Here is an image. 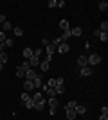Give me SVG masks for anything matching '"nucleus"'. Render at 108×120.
Segmentation results:
<instances>
[{"mask_svg": "<svg viewBox=\"0 0 108 120\" xmlns=\"http://www.w3.org/2000/svg\"><path fill=\"white\" fill-rule=\"evenodd\" d=\"M101 115H108V106H101Z\"/></svg>", "mask_w": 108, "mask_h": 120, "instance_id": "36", "label": "nucleus"}, {"mask_svg": "<svg viewBox=\"0 0 108 120\" xmlns=\"http://www.w3.org/2000/svg\"><path fill=\"white\" fill-rule=\"evenodd\" d=\"M76 106H77V102H76V100H70V102H68V104L65 106V109H74Z\"/></svg>", "mask_w": 108, "mask_h": 120, "instance_id": "26", "label": "nucleus"}, {"mask_svg": "<svg viewBox=\"0 0 108 120\" xmlns=\"http://www.w3.org/2000/svg\"><path fill=\"white\" fill-rule=\"evenodd\" d=\"M54 91H56V95H63L67 90H65V86H63V84H56V86H54Z\"/></svg>", "mask_w": 108, "mask_h": 120, "instance_id": "12", "label": "nucleus"}, {"mask_svg": "<svg viewBox=\"0 0 108 120\" xmlns=\"http://www.w3.org/2000/svg\"><path fill=\"white\" fill-rule=\"evenodd\" d=\"M4 22H5V16H4V15H0V25L4 23Z\"/></svg>", "mask_w": 108, "mask_h": 120, "instance_id": "38", "label": "nucleus"}, {"mask_svg": "<svg viewBox=\"0 0 108 120\" xmlns=\"http://www.w3.org/2000/svg\"><path fill=\"white\" fill-rule=\"evenodd\" d=\"M22 68H24V70H29V68H31V65H29V61H24V63H22Z\"/></svg>", "mask_w": 108, "mask_h": 120, "instance_id": "33", "label": "nucleus"}, {"mask_svg": "<svg viewBox=\"0 0 108 120\" xmlns=\"http://www.w3.org/2000/svg\"><path fill=\"white\" fill-rule=\"evenodd\" d=\"M56 86V79H51V81H47V88H54Z\"/></svg>", "mask_w": 108, "mask_h": 120, "instance_id": "32", "label": "nucleus"}, {"mask_svg": "<svg viewBox=\"0 0 108 120\" xmlns=\"http://www.w3.org/2000/svg\"><path fill=\"white\" fill-rule=\"evenodd\" d=\"M45 52H47V56H54V52H56V47L52 45V43H49V45H47V49H45Z\"/></svg>", "mask_w": 108, "mask_h": 120, "instance_id": "13", "label": "nucleus"}, {"mask_svg": "<svg viewBox=\"0 0 108 120\" xmlns=\"http://www.w3.org/2000/svg\"><path fill=\"white\" fill-rule=\"evenodd\" d=\"M40 68H41V72H47L49 68H51L49 61H45V59H40Z\"/></svg>", "mask_w": 108, "mask_h": 120, "instance_id": "11", "label": "nucleus"}, {"mask_svg": "<svg viewBox=\"0 0 108 120\" xmlns=\"http://www.w3.org/2000/svg\"><path fill=\"white\" fill-rule=\"evenodd\" d=\"M79 75H81V77H90V75H92V68H90V66L79 68Z\"/></svg>", "mask_w": 108, "mask_h": 120, "instance_id": "7", "label": "nucleus"}, {"mask_svg": "<svg viewBox=\"0 0 108 120\" xmlns=\"http://www.w3.org/2000/svg\"><path fill=\"white\" fill-rule=\"evenodd\" d=\"M99 120H108V115H101V116H99Z\"/></svg>", "mask_w": 108, "mask_h": 120, "instance_id": "39", "label": "nucleus"}, {"mask_svg": "<svg viewBox=\"0 0 108 120\" xmlns=\"http://www.w3.org/2000/svg\"><path fill=\"white\" fill-rule=\"evenodd\" d=\"M13 45H15V41L11 40V38H7V40L4 41V47H13Z\"/></svg>", "mask_w": 108, "mask_h": 120, "instance_id": "31", "label": "nucleus"}, {"mask_svg": "<svg viewBox=\"0 0 108 120\" xmlns=\"http://www.w3.org/2000/svg\"><path fill=\"white\" fill-rule=\"evenodd\" d=\"M47 104L51 106V109H58L60 102H58V99H56V97H52V99H49V100H47Z\"/></svg>", "mask_w": 108, "mask_h": 120, "instance_id": "8", "label": "nucleus"}, {"mask_svg": "<svg viewBox=\"0 0 108 120\" xmlns=\"http://www.w3.org/2000/svg\"><path fill=\"white\" fill-rule=\"evenodd\" d=\"M47 7H58V0H49V2H47Z\"/></svg>", "mask_w": 108, "mask_h": 120, "instance_id": "30", "label": "nucleus"}, {"mask_svg": "<svg viewBox=\"0 0 108 120\" xmlns=\"http://www.w3.org/2000/svg\"><path fill=\"white\" fill-rule=\"evenodd\" d=\"M97 38H99L101 41H103V43H106V41H108V32H99V36H97Z\"/></svg>", "mask_w": 108, "mask_h": 120, "instance_id": "23", "label": "nucleus"}, {"mask_svg": "<svg viewBox=\"0 0 108 120\" xmlns=\"http://www.w3.org/2000/svg\"><path fill=\"white\" fill-rule=\"evenodd\" d=\"M60 27H61L63 32H68V30H70V25H68L67 20H61V22H60Z\"/></svg>", "mask_w": 108, "mask_h": 120, "instance_id": "14", "label": "nucleus"}, {"mask_svg": "<svg viewBox=\"0 0 108 120\" xmlns=\"http://www.w3.org/2000/svg\"><path fill=\"white\" fill-rule=\"evenodd\" d=\"M31 99L34 100V104H38V106H45V97H43V93H41V91H36V93L31 97Z\"/></svg>", "mask_w": 108, "mask_h": 120, "instance_id": "2", "label": "nucleus"}, {"mask_svg": "<svg viewBox=\"0 0 108 120\" xmlns=\"http://www.w3.org/2000/svg\"><path fill=\"white\" fill-rule=\"evenodd\" d=\"M24 104H25V108H27V109H32V108H34V100H32V99H27L25 102H24Z\"/></svg>", "mask_w": 108, "mask_h": 120, "instance_id": "22", "label": "nucleus"}, {"mask_svg": "<svg viewBox=\"0 0 108 120\" xmlns=\"http://www.w3.org/2000/svg\"><path fill=\"white\" fill-rule=\"evenodd\" d=\"M0 63H2V65L7 63V54H5V52H0Z\"/></svg>", "mask_w": 108, "mask_h": 120, "instance_id": "29", "label": "nucleus"}, {"mask_svg": "<svg viewBox=\"0 0 108 120\" xmlns=\"http://www.w3.org/2000/svg\"><path fill=\"white\" fill-rule=\"evenodd\" d=\"M5 40H7V36L4 34V30H0V43H4Z\"/></svg>", "mask_w": 108, "mask_h": 120, "instance_id": "34", "label": "nucleus"}, {"mask_svg": "<svg viewBox=\"0 0 108 120\" xmlns=\"http://www.w3.org/2000/svg\"><path fill=\"white\" fill-rule=\"evenodd\" d=\"M16 75H18V77H25V70H24L22 66H16Z\"/></svg>", "mask_w": 108, "mask_h": 120, "instance_id": "24", "label": "nucleus"}, {"mask_svg": "<svg viewBox=\"0 0 108 120\" xmlns=\"http://www.w3.org/2000/svg\"><path fill=\"white\" fill-rule=\"evenodd\" d=\"M32 86H34V88H41V86H43V82H41V77H40V75H38L36 79H32Z\"/></svg>", "mask_w": 108, "mask_h": 120, "instance_id": "19", "label": "nucleus"}, {"mask_svg": "<svg viewBox=\"0 0 108 120\" xmlns=\"http://www.w3.org/2000/svg\"><path fill=\"white\" fill-rule=\"evenodd\" d=\"M31 56H32V49H29V47H27V49H24V57H25V61L29 59Z\"/></svg>", "mask_w": 108, "mask_h": 120, "instance_id": "21", "label": "nucleus"}, {"mask_svg": "<svg viewBox=\"0 0 108 120\" xmlns=\"http://www.w3.org/2000/svg\"><path fill=\"white\" fill-rule=\"evenodd\" d=\"M2 70H4V65H2V63H0V72H2Z\"/></svg>", "mask_w": 108, "mask_h": 120, "instance_id": "41", "label": "nucleus"}, {"mask_svg": "<svg viewBox=\"0 0 108 120\" xmlns=\"http://www.w3.org/2000/svg\"><path fill=\"white\" fill-rule=\"evenodd\" d=\"M74 111H76V115H85V113H87V106L77 104L76 108H74Z\"/></svg>", "mask_w": 108, "mask_h": 120, "instance_id": "10", "label": "nucleus"}, {"mask_svg": "<svg viewBox=\"0 0 108 120\" xmlns=\"http://www.w3.org/2000/svg\"><path fill=\"white\" fill-rule=\"evenodd\" d=\"M24 90H25V91H32V90H34L32 81H25V82H24Z\"/></svg>", "mask_w": 108, "mask_h": 120, "instance_id": "18", "label": "nucleus"}, {"mask_svg": "<svg viewBox=\"0 0 108 120\" xmlns=\"http://www.w3.org/2000/svg\"><path fill=\"white\" fill-rule=\"evenodd\" d=\"M77 66H79V68L88 66V57L87 56H79V57H77Z\"/></svg>", "mask_w": 108, "mask_h": 120, "instance_id": "4", "label": "nucleus"}, {"mask_svg": "<svg viewBox=\"0 0 108 120\" xmlns=\"http://www.w3.org/2000/svg\"><path fill=\"white\" fill-rule=\"evenodd\" d=\"M106 9H108V2H104V0L99 2V11H106Z\"/></svg>", "mask_w": 108, "mask_h": 120, "instance_id": "28", "label": "nucleus"}, {"mask_svg": "<svg viewBox=\"0 0 108 120\" xmlns=\"http://www.w3.org/2000/svg\"><path fill=\"white\" fill-rule=\"evenodd\" d=\"M2 27H4V30H13V25H11V22H7V20L2 23Z\"/></svg>", "mask_w": 108, "mask_h": 120, "instance_id": "25", "label": "nucleus"}, {"mask_svg": "<svg viewBox=\"0 0 108 120\" xmlns=\"http://www.w3.org/2000/svg\"><path fill=\"white\" fill-rule=\"evenodd\" d=\"M68 50H70V47H68V43H60V45L56 47V52H60V54H67Z\"/></svg>", "mask_w": 108, "mask_h": 120, "instance_id": "3", "label": "nucleus"}, {"mask_svg": "<svg viewBox=\"0 0 108 120\" xmlns=\"http://www.w3.org/2000/svg\"><path fill=\"white\" fill-rule=\"evenodd\" d=\"M81 34H83L81 27H74V29H70V36H81Z\"/></svg>", "mask_w": 108, "mask_h": 120, "instance_id": "15", "label": "nucleus"}, {"mask_svg": "<svg viewBox=\"0 0 108 120\" xmlns=\"http://www.w3.org/2000/svg\"><path fill=\"white\" fill-rule=\"evenodd\" d=\"M29 65H31V68H34V66H38L40 65V57H36V56H31V57H29Z\"/></svg>", "mask_w": 108, "mask_h": 120, "instance_id": "9", "label": "nucleus"}, {"mask_svg": "<svg viewBox=\"0 0 108 120\" xmlns=\"http://www.w3.org/2000/svg\"><path fill=\"white\" fill-rule=\"evenodd\" d=\"M87 57H88V66H96L101 63V54H90Z\"/></svg>", "mask_w": 108, "mask_h": 120, "instance_id": "1", "label": "nucleus"}, {"mask_svg": "<svg viewBox=\"0 0 108 120\" xmlns=\"http://www.w3.org/2000/svg\"><path fill=\"white\" fill-rule=\"evenodd\" d=\"M58 7H65V0H58Z\"/></svg>", "mask_w": 108, "mask_h": 120, "instance_id": "37", "label": "nucleus"}, {"mask_svg": "<svg viewBox=\"0 0 108 120\" xmlns=\"http://www.w3.org/2000/svg\"><path fill=\"white\" fill-rule=\"evenodd\" d=\"M65 116H67L68 120H74L76 118V111L74 109H65Z\"/></svg>", "mask_w": 108, "mask_h": 120, "instance_id": "16", "label": "nucleus"}, {"mask_svg": "<svg viewBox=\"0 0 108 120\" xmlns=\"http://www.w3.org/2000/svg\"><path fill=\"white\" fill-rule=\"evenodd\" d=\"M99 32H108V22H101V25H99Z\"/></svg>", "mask_w": 108, "mask_h": 120, "instance_id": "20", "label": "nucleus"}, {"mask_svg": "<svg viewBox=\"0 0 108 120\" xmlns=\"http://www.w3.org/2000/svg\"><path fill=\"white\" fill-rule=\"evenodd\" d=\"M13 34H15L16 38H22V36H24V29H20V27H13Z\"/></svg>", "mask_w": 108, "mask_h": 120, "instance_id": "17", "label": "nucleus"}, {"mask_svg": "<svg viewBox=\"0 0 108 120\" xmlns=\"http://www.w3.org/2000/svg\"><path fill=\"white\" fill-rule=\"evenodd\" d=\"M41 54H43V49H34L32 50V56H36V57H41Z\"/></svg>", "mask_w": 108, "mask_h": 120, "instance_id": "27", "label": "nucleus"}, {"mask_svg": "<svg viewBox=\"0 0 108 120\" xmlns=\"http://www.w3.org/2000/svg\"><path fill=\"white\" fill-rule=\"evenodd\" d=\"M27 99H31V95H29V93H27V91H24V93H22V100H24V102H25Z\"/></svg>", "mask_w": 108, "mask_h": 120, "instance_id": "35", "label": "nucleus"}, {"mask_svg": "<svg viewBox=\"0 0 108 120\" xmlns=\"http://www.w3.org/2000/svg\"><path fill=\"white\" fill-rule=\"evenodd\" d=\"M38 77V74H36L32 68H29V70H25V81H32V79H36Z\"/></svg>", "mask_w": 108, "mask_h": 120, "instance_id": "6", "label": "nucleus"}, {"mask_svg": "<svg viewBox=\"0 0 108 120\" xmlns=\"http://www.w3.org/2000/svg\"><path fill=\"white\" fill-rule=\"evenodd\" d=\"M41 90L47 93V97H49V99L56 97V91H54V88H47V84H43V86H41Z\"/></svg>", "mask_w": 108, "mask_h": 120, "instance_id": "5", "label": "nucleus"}, {"mask_svg": "<svg viewBox=\"0 0 108 120\" xmlns=\"http://www.w3.org/2000/svg\"><path fill=\"white\" fill-rule=\"evenodd\" d=\"M0 52H4V43H0Z\"/></svg>", "mask_w": 108, "mask_h": 120, "instance_id": "40", "label": "nucleus"}]
</instances>
